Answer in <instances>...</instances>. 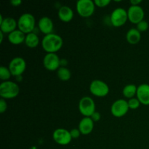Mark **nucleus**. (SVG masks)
I'll use <instances>...</instances> for the list:
<instances>
[{
	"label": "nucleus",
	"mask_w": 149,
	"mask_h": 149,
	"mask_svg": "<svg viewBox=\"0 0 149 149\" xmlns=\"http://www.w3.org/2000/svg\"><path fill=\"white\" fill-rule=\"evenodd\" d=\"M63 45L62 37L56 33L45 35L42 40V47L47 53H56L62 48Z\"/></svg>",
	"instance_id": "f257e3e1"
},
{
	"label": "nucleus",
	"mask_w": 149,
	"mask_h": 149,
	"mask_svg": "<svg viewBox=\"0 0 149 149\" xmlns=\"http://www.w3.org/2000/svg\"><path fill=\"white\" fill-rule=\"evenodd\" d=\"M20 93V87L16 82L12 81H3L0 84V96L4 99H13Z\"/></svg>",
	"instance_id": "f03ea898"
},
{
	"label": "nucleus",
	"mask_w": 149,
	"mask_h": 149,
	"mask_svg": "<svg viewBox=\"0 0 149 149\" xmlns=\"http://www.w3.org/2000/svg\"><path fill=\"white\" fill-rule=\"evenodd\" d=\"M36 20L34 16L31 13H24L21 15L17 20V29L21 31L25 34L33 32L35 29Z\"/></svg>",
	"instance_id": "7ed1b4c3"
},
{
	"label": "nucleus",
	"mask_w": 149,
	"mask_h": 149,
	"mask_svg": "<svg viewBox=\"0 0 149 149\" xmlns=\"http://www.w3.org/2000/svg\"><path fill=\"white\" fill-rule=\"evenodd\" d=\"M95 103L93 99L89 96H84L79 102V111L84 117H90L95 111Z\"/></svg>",
	"instance_id": "20e7f679"
},
{
	"label": "nucleus",
	"mask_w": 149,
	"mask_h": 149,
	"mask_svg": "<svg viewBox=\"0 0 149 149\" xmlns=\"http://www.w3.org/2000/svg\"><path fill=\"white\" fill-rule=\"evenodd\" d=\"M78 14L82 17H89L93 15L95 4L92 0H79L76 5Z\"/></svg>",
	"instance_id": "39448f33"
},
{
	"label": "nucleus",
	"mask_w": 149,
	"mask_h": 149,
	"mask_svg": "<svg viewBox=\"0 0 149 149\" xmlns=\"http://www.w3.org/2000/svg\"><path fill=\"white\" fill-rule=\"evenodd\" d=\"M109 85L102 80L95 79L90 84V92L96 97H105L109 93Z\"/></svg>",
	"instance_id": "423d86ee"
},
{
	"label": "nucleus",
	"mask_w": 149,
	"mask_h": 149,
	"mask_svg": "<svg viewBox=\"0 0 149 149\" xmlns=\"http://www.w3.org/2000/svg\"><path fill=\"white\" fill-rule=\"evenodd\" d=\"M111 23L114 27H121L127 23L128 20L127 10L122 7H118L113 10L110 17Z\"/></svg>",
	"instance_id": "0eeeda50"
},
{
	"label": "nucleus",
	"mask_w": 149,
	"mask_h": 149,
	"mask_svg": "<svg viewBox=\"0 0 149 149\" xmlns=\"http://www.w3.org/2000/svg\"><path fill=\"white\" fill-rule=\"evenodd\" d=\"M12 76L20 77L26 69V62L21 57H15L13 58L9 63L8 66Z\"/></svg>",
	"instance_id": "6e6552de"
},
{
	"label": "nucleus",
	"mask_w": 149,
	"mask_h": 149,
	"mask_svg": "<svg viewBox=\"0 0 149 149\" xmlns=\"http://www.w3.org/2000/svg\"><path fill=\"white\" fill-rule=\"evenodd\" d=\"M129 109L127 100L124 99L116 100L111 106V112L116 118H121L126 115Z\"/></svg>",
	"instance_id": "1a4fd4ad"
},
{
	"label": "nucleus",
	"mask_w": 149,
	"mask_h": 149,
	"mask_svg": "<svg viewBox=\"0 0 149 149\" xmlns=\"http://www.w3.org/2000/svg\"><path fill=\"white\" fill-rule=\"evenodd\" d=\"M52 138L56 143L61 146H66L72 141L70 131L64 128L56 129L52 133Z\"/></svg>",
	"instance_id": "9d476101"
},
{
	"label": "nucleus",
	"mask_w": 149,
	"mask_h": 149,
	"mask_svg": "<svg viewBox=\"0 0 149 149\" xmlns=\"http://www.w3.org/2000/svg\"><path fill=\"white\" fill-rule=\"evenodd\" d=\"M43 65L48 71H58L61 67V59L56 53H47L44 57Z\"/></svg>",
	"instance_id": "9b49d317"
},
{
	"label": "nucleus",
	"mask_w": 149,
	"mask_h": 149,
	"mask_svg": "<svg viewBox=\"0 0 149 149\" xmlns=\"http://www.w3.org/2000/svg\"><path fill=\"white\" fill-rule=\"evenodd\" d=\"M128 20L133 24H138L143 20L145 13L141 6L131 5L127 10Z\"/></svg>",
	"instance_id": "f8f14e48"
},
{
	"label": "nucleus",
	"mask_w": 149,
	"mask_h": 149,
	"mask_svg": "<svg viewBox=\"0 0 149 149\" xmlns=\"http://www.w3.org/2000/svg\"><path fill=\"white\" fill-rule=\"evenodd\" d=\"M38 27L39 31L45 35L52 33L54 29V24L52 19L47 16L41 17L38 22Z\"/></svg>",
	"instance_id": "ddd939ff"
},
{
	"label": "nucleus",
	"mask_w": 149,
	"mask_h": 149,
	"mask_svg": "<svg viewBox=\"0 0 149 149\" xmlns=\"http://www.w3.org/2000/svg\"><path fill=\"white\" fill-rule=\"evenodd\" d=\"M136 96L141 104L149 106V84H140L138 87Z\"/></svg>",
	"instance_id": "4468645a"
},
{
	"label": "nucleus",
	"mask_w": 149,
	"mask_h": 149,
	"mask_svg": "<svg viewBox=\"0 0 149 149\" xmlns=\"http://www.w3.org/2000/svg\"><path fill=\"white\" fill-rule=\"evenodd\" d=\"M17 27V22L11 17H5L2 23L0 24V31L4 33H10L15 31Z\"/></svg>",
	"instance_id": "2eb2a0df"
},
{
	"label": "nucleus",
	"mask_w": 149,
	"mask_h": 149,
	"mask_svg": "<svg viewBox=\"0 0 149 149\" xmlns=\"http://www.w3.org/2000/svg\"><path fill=\"white\" fill-rule=\"evenodd\" d=\"M94 123L90 117H84L79 124L78 129L83 135H87L93 132L94 129Z\"/></svg>",
	"instance_id": "dca6fc26"
},
{
	"label": "nucleus",
	"mask_w": 149,
	"mask_h": 149,
	"mask_svg": "<svg viewBox=\"0 0 149 149\" xmlns=\"http://www.w3.org/2000/svg\"><path fill=\"white\" fill-rule=\"evenodd\" d=\"M26 35L23 32L20 31L19 29H16L15 31L8 34V41L10 43L15 45H18L25 42L26 39Z\"/></svg>",
	"instance_id": "f3484780"
},
{
	"label": "nucleus",
	"mask_w": 149,
	"mask_h": 149,
	"mask_svg": "<svg viewBox=\"0 0 149 149\" xmlns=\"http://www.w3.org/2000/svg\"><path fill=\"white\" fill-rule=\"evenodd\" d=\"M58 15V17L61 21L68 23L71 21L74 17V11L70 7L64 5L59 9Z\"/></svg>",
	"instance_id": "a211bd4d"
},
{
	"label": "nucleus",
	"mask_w": 149,
	"mask_h": 149,
	"mask_svg": "<svg viewBox=\"0 0 149 149\" xmlns=\"http://www.w3.org/2000/svg\"><path fill=\"white\" fill-rule=\"evenodd\" d=\"M126 39L130 45H136L141 41V33L137 29L132 28L127 32Z\"/></svg>",
	"instance_id": "6ab92c4d"
},
{
	"label": "nucleus",
	"mask_w": 149,
	"mask_h": 149,
	"mask_svg": "<svg viewBox=\"0 0 149 149\" xmlns=\"http://www.w3.org/2000/svg\"><path fill=\"white\" fill-rule=\"evenodd\" d=\"M25 44L29 48H36L39 44V38L33 32L26 35Z\"/></svg>",
	"instance_id": "aec40b11"
},
{
	"label": "nucleus",
	"mask_w": 149,
	"mask_h": 149,
	"mask_svg": "<svg viewBox=\"0 0 149 149\" xmlns=\"http://www.w3.org/2000/svg\"><path fill=\"white\" fill-rule=\"evenodd\" d=\"M137 90H138V87L135 84H127L122 90V94L126 98L131 99L132 97H135V95H136Z\"/></svg>",
	"instance_id": "412c9836"
},
{
	"label": "nucleus",
	"mask_w": 149,
	"mask_h": 149,
	"mask_svg": "<svg viewBox=\"0 0 149 149\" xmlns=\"http://www.w3.org/2000/svg\"><path fill=\"white\" fill-rule=\"evenodd\" d=\"M57 75L60 80L63 81H66L71 79V73L66 67H60L59 69L57 71Z\"/></svg>",
	"instance_id": "4be33fe9"
},
{
	"label": "nucleus",
	"mask_w": 149,
	"mask_h": 149,
	"mask_svg": "<svg viewBox=\"0 0 149 149\" xmlns=\"http://www.w3.org/2000/svg\"><path fill=\"white\" fill-rule=\"evenodd\" d=\"M11 76L12 74L11 72H10L8 67H0V79H1L2 81H9V79H10V78L11 77Z\"/></svg>",
	"instance_id": "5701e85b"
},
{
	"label": "nucleus",
	"mask_w": 149,
	"mask_h": 149,
	"mask_svg": "<svg viewBox=\"0 0 149 149\" xmlns=\"http://www.w3.org/2000/svg\"><path fill=\"white\" fill-rule=\"evenodd\" d=\"M128 106H129L130 109H137L140 107V105L141 104V102L139 101L137 97H132V98L129 99L127 100Z\"/></svg>",
	"instance_id": "b1692460"
},
{
	"label": "nucleus",
	"mask_w": 149,
	"mask_h": 149,
	"mask_svg": "<svg viewBox=\"0 0 149 149\" xmlns=\"http://www.w3.org/2000/svg\"><path fill=\"white\" fill-rule=\"evenodd\" d=\"M148 27H149V25L148 22H147L146 20H143L137 24L136 29L141 33V32L146 31L148 29Z\"/></svg>",
	"instance_id": "393cba45"
},
{
	"label": "nucleus",
	"mask_w": 149,
	"mask_h": 149,
	"mask_svg": "<svg viewBox=\"0 0 149 149\" xmlns=\"http://www.w3.org/2000/svg\"><path fill=\"white\" fill-rule=\"evenodd\" d=\"M94 3L95 6L103 8V7H107L111 3V1L110 0H95V1H94Z\"/></svg>",
	"instance_id": "a878e982"
},
{
	"label": "nucleus",
	"mask_w": 149,
	"mask_h": 149,
	"mask_svg": "<svg viewBox=\"0 0 149 149\" xmlns=\"http://www.w3.org/2000/svg\"><path fill=\"white\" fill-rule=\"evenodd\" d=\"M7 103L5 99H0V113H3L7 111Z\"/></svg>",
	"instance_id": "bb28decb"
},
{
	"label": "nucleus",
	"mask_w": 149,
	"mask_h": 149,
	"mask_svg": "<svg viewBox=\"0 0 149 149\" xmlns=\"http://www.w3.org/2000/svg\"><path fill=\"white\" fill-rule=\"evenodd\" d=\"M70 133H71V138L72 139H77L81 135V132H80L79 130L77 129V128H74V129H72L71 131H70Z\"/></svg>",
	"instance_id": "cd10ccee"
},
{
	"label": "nucleus",
	"mask_w": 149,
	"mask_h": 149,
	"mask_svg": "<svg viewBox=\"0 0 149 149\" xmlns=\"http://www.w3.org/2000/svg\"><path fill=\"white\" fill-rule=\"evenodd\" d=\"M100 117H101V116H100V113H99V112H97V111L95 112V113H93L91 116H90V118L93 119V121L94 122H98V121H100Z\"/></svg>",
	"instance_id": "c85d7f7f"
},
{
	"label": "nucleus",
	"mask_w": 149,
	"mask_h": 149,
	"mask_svg": "<svg viewBox=\"0 0 149 149\" xmlns=\"http://www.w3.org/2000/svg\"><path fill=\"white\" fill-rule=\"evenodd\" d=\"M10 4L13 7H19L22 4V1L21 0H12V1H10Z\"/></svg>",
	"instance_id": "c756f323"
},
{
	"label": "nucleus",
	"mask_w": 149,
	"mask_h": 149,
	"mask_svg": "<svg viewBox=\"0 0 149 149\" xmlns=\"http://www.w3.org/2000/svg\"><path fill=\"white\" fill-rule=\"evenodd\" d=\"M141 2H142L141 0H131L130 1L131 5H133V6L139 5Z\"/></svg>",
	"instance_id": "7c9ffc66"
},
{
	"label": "nucleus",
	"mask_w": 149,
	"mask_h": 149,
	"mask_svg": "<svg viewBox=\"0 0 149 149\" xmlns=\"http://www.w3.org/2000/svg\"><path fill=\"white\" fill-rule=\"evenodd\" d=\"M67 63H68V62H67L66 60H65V59L61 60V67H65V65H67Z\"/></svg>",
	"instance_id": "2f4dec72"
},
{
	"label": "nucleus",
	"mask_w": 149,
	"mask_h": 149,
	"mask_svg": "<svg viewBox=\"0 0 149 149\" xmlns=\"http://www.w3.org/2000/svg\"><path fill=\"white\" fill-rule=\"evenodd\" d=\"M4 33L0 31V43H2L3 38H4Z\"/></svg>",
	"instance_id": "473e14b6"
},
{
	"label": "nucleus",
	"mask_w": 149,
	"mask_h": 149,
	"mask_svg": "<svg viewBox=\"0 0 149 149\" xmlns=\"http://www.w3.org/2000/svg\"><path fill=\"white\" fill-rule=\"evenodd\" d=\"M4 17H3V16L1 15H0V24H1L3 22V20H4Z\"/></svg>",
	"instance_id": "72a5a7b5"
}]
</instances>
